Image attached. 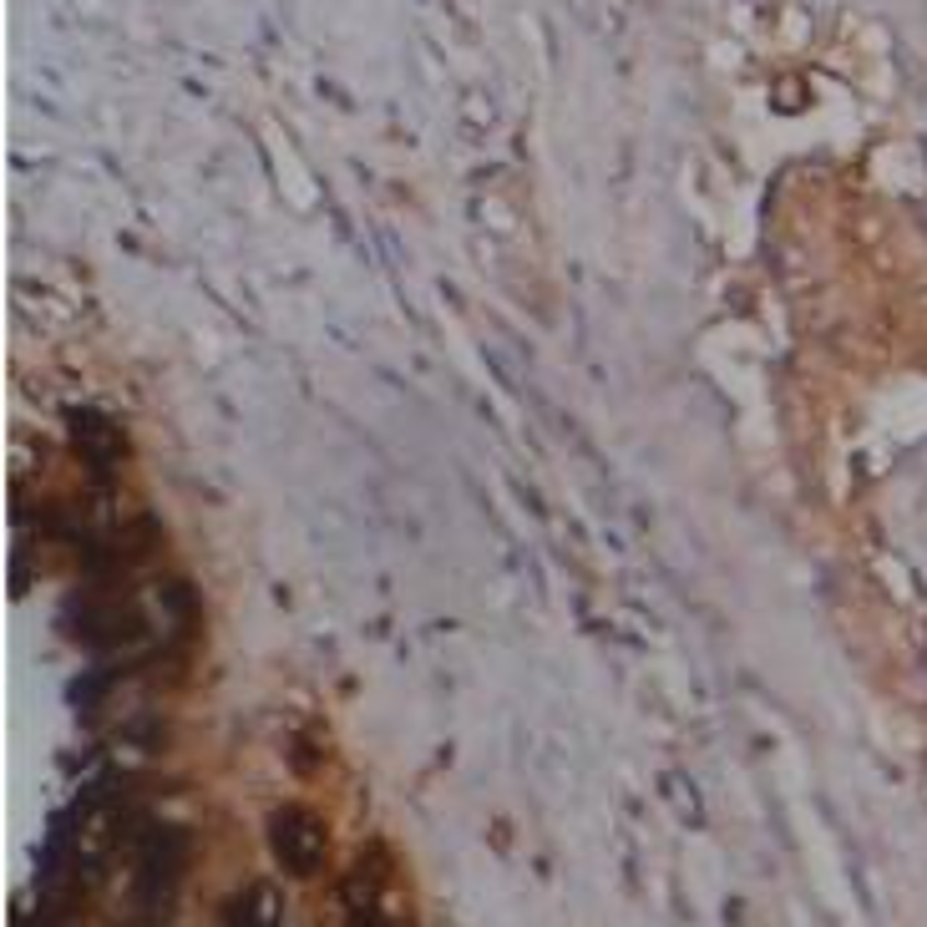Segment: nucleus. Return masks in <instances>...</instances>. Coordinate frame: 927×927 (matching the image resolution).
<instances>
[{
	"instance_id": "f257e3e1",
	"label": "nucleus",
	"mask_w": 927,
	"mask_h": 927,
	"mask_svg": "<svg viewBox=\"0 0 927 927\" xmlns=\"http://www.w3.org/2000/svg\"><path fill=\"white\" fill-rule=\"evenodd\" d=\"M269 841H274V857L284 861L294 877H315V867L325 861V826L299 806L279 811L274 822H269Z\"/></svg>"
},
{
	"instance_id": "f03ea898",
	"label": "nucleus",
	"mask_w": 927,
	"mask_h": 927,
	"mask_svg": "<svg viewBox=\"0 0 927 927\" xmlns=\"http://www.w3.org/2000/svg\"><path fill=\"white\" fill-rule=\"evenodd\" d=\"M224 927H279V897L269 888H249L244 897L228 902Z\"/></svg>"
}]
</instances>
